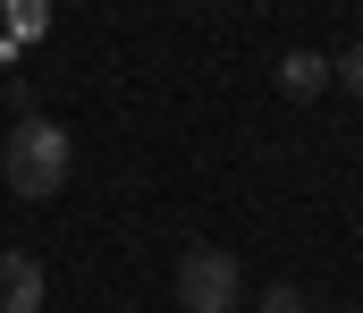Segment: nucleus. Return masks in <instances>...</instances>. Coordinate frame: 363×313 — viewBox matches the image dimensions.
Instances as JSON below:
<instances>
[{"label": "nucleus", "instance_id": "f257e3e1", "mask_svg": "<svg viewBox=\"0 0 363 313\" xmlns=\"http://www.w3.org/2000/svg\"><path fill=\"white\" fill-rule=\"evenodd\" d=\"M68 170H77V144H68V127H51V119H17L9 136H0V178H9V195L17 204H51L60 187H68Z\"/></svg>", "mask_w": 363, "mask_h": 313}, {"label": "nucleus", "instance_id": "f03ea898", "mask_svg": "<svg viewBox=\"0 0 363 313\" xmlns=\"http://www.w3.org/2000/svg\"><path fill=\"white\" fill-rule=\"evenodd\" d=\"M237 297H245V271H237L228 246H186L178 254V305L186 313H237Z\"/></svg>", "mask_w": 363, "mask_h": 313}, {"label": "nucleus", "instance_id": "7ed1b4c3", "mask_svg": "<svg viewBox=\"0 0 363 313\" xmlns=\"http://www.w3.org/2000/svg\"><path fill=\"white\" fill-rule=\"evenodd\" d=\"M43 297H51V280H43V263L34 254H0V313H43Z\"/></svg>", "mask_w": 363, "mask_h": 313}, {"label": "nucleus", "instance_id": "20e7f679", "mask_svg": "<svg viewBox=\"0 0 363 313\" xmlns=\"http://www.w3.org/2000/svg\"><path fill=\"white\" fill-rule=\"evenodd\" d=\"M321 85H330V60H321V51H287V60H279V94H287V102H313Z\"/></svg>", "mask_w": 363, "mask_h": 313}, {"label": "nucleus", "instance_id": "39448f33", "mask_svg": "<svg viewBox=\"0 0 363 313\" xmlns=\"http://www.w3.org/2000/svg\"><path fill=\"white\" fill-rule=\"evenodd\" d=\"M330 77H338V85H347V94L363 102V43H355V51H338V60H330Z\"/></svg>", "mask_w": 363, "mask_h": 313}, {"label": "nucleus", "instance_id": "423d86ee", "mask_svg": "<svg viewBox=\"0 0 363 313\" xmlns=\"http://www.w3.org/2000/svg\"><path fill=\"white\" fill-rule=\"evenodd\" d=\"M262 313H304V288H271V297H262Z\"/></svg>", "mask_w": 363, "mask_h": 313}, {"label": "nucleus", "instance_id": "0eeeda50", "mask_svg": "<svg viewBox=\"0 0 363 313\" xmlns=\"http://www.w3.org/2000/svg\"><path fill=\"white\" fill-rule=\"evenodd\" d=\"M17 26L34 34V26H43V0H17Z\"/></svg>", "mask_w": 363, "mask_h": 313}, {"label": "nucleus", "instance_id": "6e6552de", "mask_svg": "<svg viewBox=\"0 0 363 313\" xmlns=\"http://www.w3.org/2000/svg\"><path fill=\"white\" fill-rule=\"evenodd\" d=\"M194 9H203V0H194Z\"/></svg>", "mask_w": 363, "mask_h": 313}]
</instances>
